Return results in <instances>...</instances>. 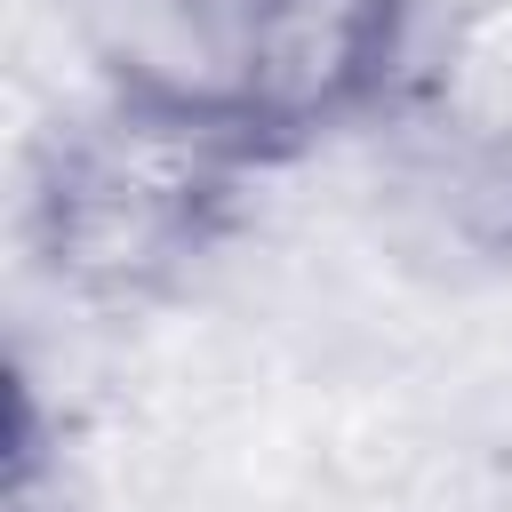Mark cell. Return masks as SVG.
<instances>
[{
  "mask_svg": "<svg viewBox=\"0 0 512 512\" xmlns=\"http://www.w3.org/2000/svg\"><path fill=\"white\" fill-rule=\"evenodd\" d=\"M256 168L208 136L88 88L24 160V264L80 312H152L184 296L248 216Z\"/></svg>",
  "mask_w": 512,
  "mask_h": 512,
  "instance_id": "cell-2",
  "label": "cell"
},
{
  "mask_svg": "<svg viewBox=\"0 0 512 512\" xmlns=\"http://www.w3.org/2000/svg\"><path fill=\"white\" fill-rule=\"evenodd\" d=\"M384 192L400 200L408 240L464 264H512V128L472 112H424L408 96L384 128Z\"/></svg>",
  "mask_w": 512,
  "mask_h": 512,
  "instance_id": "cell-3",
  "label": "cell"
},
{
  "mask_svg": "<svg viewBox=\"0 0 512 512\" xmlns=\"http://www.w3.org/2000/svg\"><path fill=\"white\" fill-rule=\"evenodd\" d=\"M104 96L272 176L416 96L424 0H80Z\"/></svg>",
  "mask_w": 512,
  "mask_h": 512,
  "instance_id": "cell-1",
  "label": "cell"
},
{
  "mask_svg": "<svg viewBox=\"0 0 512 512\" xmlns=\"http://www.w3.org/2000/svg\"><path fill=\"white\" fill-rule=\"evenodd\" d=\"M8 472H0V512H64L72 472H64V424H48L40 384L16 368L8 376Z\"/></svg>",
  "mask_w": 512,
  "mask_h": 512,
  "instance_id": "cell-4",
  "label": "cell"
}]
</instances>
